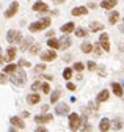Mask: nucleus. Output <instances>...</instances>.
<instances>
[{"mask_svg":"<svg viewBox=\"0 0 124 132\" xmlns=\"http://www.w3.org/2000/svg\"><path fill=\"white\" fill-rule=\"evenodd\" d=\"M10 80L13 82L14 85H24L25 80H27V74H25V71L22 68H19V69H16V71L13 72V76L10 77Z\"/></svg>","mask_w":124,"mask_h":132,"instance_id":"nucleus-1","label":"nucleus"},{"mask_svg":"<svg viewBox=\"0 0 124 132\" xmlns=\"http://www.w3.org/2000/svg\"><path fill=\"white\" fill-rule=\"evenodd\" d=\"M49 25H50V19H49V18H44V19H41V21H38V22L30 24L28 30L32 31V33H36V31H41V30H44V28H47Z\"/></svg>","mask_w":124,"mask_h":132,"instance_id":"nucleus-2","label":"nucleus"},{"mask_svg":"<svg viewBox=\"0 0 124 132\" xmlns=\"http://www.w3.org/2000/svg\"><path fill=\"white\" fill-rule=\"evenodd\" d=\"M80 117L77 113H69V129L71 130H79L80 129Z\"/></svg>","mask_w":124,"mask_h":132,"instance_id":"nucleus-3","label":"nucleus"},{"mask_svg":"<svg viewBox=\"0 0 124 132\" xmlns=\"http://www.w3.org/2000/svg\"><path fill=\"white\" fill-rule=\"evenodd\" d=\"M108 39H110V38H108L107 33H102V35L99 36V46H101V49H104L105 52L110 51V41H108Z\"/></svg>","mask_w":124,"mask_h":132,"instance_id":"nucleus-4","label":"nucleus"},{"mask_svg":"<svg viewBox=\"0 0 124 132\" xmlns=\"http://www.w3.org/2000/svg\"><path fill=\"white\" fill-rule=\"evenodd\" d=\"M69 113V105L66 102H60L55 105V115H60V117H63V115H68Z\"/></svg>","mask_w":124,"mask_h":132,"instance_id":"nucleus-5","label":"nucleus"},{"mask_svg":"<svg viewBox=\"0 0 124 132\" xmlns=\"http://www.w3.org/2000/svg\"><path fill=\"white\" fill-rule=\"evenodd\" d=\"M17 10H19V3H17V2H13V3L6 8V11H5V18H13V16L17 13Z\"/></svg>","mask_w":124,"mask_h":132,"instance_id":"nucleus-6","label":"nucleus"},{"mask_svg":"<svg viewBox=\"0 0 124 132\" xmlns=\"http://www.w3.org/2000/svg\"><path fill=\"white\" fill-rule=\"evenodd\" d=\"M57 58V52L55 51H47V52H42L41 54V60L42 61H52Z\"/></svg>","mask_w":124,"mask_h":132,"instance_id":"nucleus-7","label":"nucleus"},{"mask_svg":"<svg viewBox=\"0 0 124 132\" xmlns=\"http://www.w3.org/2000/svg\"><path fill=\"white\" fill-rule=\"evenodd\" d=\"M35 121H36L38 124L50 123V121H52V115H38V117H35Z\"/></svg>","mask_w":124,"mask_h":132,"instance_id":"nucleus-8","label":"nucleus"},{"mask_svg":"<svg viewBox=\"0 0 124 132\" xmlns=\"http://www.w3.org/2000/svg\"><path fill=\"white\" fill-rule=\"evenodd\" d=\"M16 52H17L16 47H10L8 51H6V55L3 57V60H5V61H13L14 57H16Z\"/></svg>","mask_w":124,"mask_h":132,"instance_id":"nucleus-9","label":"nucleus"},{"mask_svg":"<svg viewBox=\"0 0 124 132\" xmlns=\"http://www.w3.org/2000/svg\"><path fill=\"white\" fill-rule=\"evenodd\" d=\"M10 123H11L13 126L19 127V129H24V127H25V123H24L22 118H19V117H11V118H10Z\"/></svg>","mask_w":124,"mask_h":132,"instance_id":"nucleus-10","label":"nucleus"},{"mask_svg":"<svg viewBox=\"0 0 124 132\" xmlns=\"http://www.w3.org/2000/svg\"><path fill=\"white\" fill-rule=\"evenodd\" d=\"M33 11H39V13H46V11H49V6L46 5L44 2H36L33 5Z\"/></svg>","mask_w":124,"mask_h":132,"instance_id":"nucleus-11","label":"nucleus"},{"mask_svg":"<svg viewBox=\"0 0 124 132\" xmlns=\"http://www.w3.org/2000/svg\"><path fill=\"white\" fill-rule=\"evenodd\" d=\"M71 13H72V16H85L88 13V8L86 6H75Z\"/></svg>","mask_w":124,"mask_h":132,"instance_id":"nucleus-12","label":"nucleus"},{"mask_svg":"<svg viewBox=\"0 0 124 132\" xmlns=\"http://www.w3.org/2000/svg\"><path fill=\"white\" fill-rule=\"evenodd\" d=\"M116 0H104V2H101V6L104 8V10H112V8H115L116 6Z\"/></svg>","mask_w":124,"mask_h":132,"instance_id":"nucleus-13","label":"nucleus"},{"mask_svg":"<svg viewBox=\"0 0 124 132\" xmlns=\"http://www.w3.org/2000/svg\"><path fill=\"white\" fill-rule=\"evenodd\" d=\"M112 90H113L115 96H118V97H122L124 91H122V87H121L119 84H116V82H113V84H112Z\"/></svg>","mask_w":124,"mask_h":132,"instance_id":"nucleus-14","label":"nucleus"},{"mask_svg":"<svg viewBox=\"0 0 124 132\" xmlns=\"http://www.w3.org/2000/svg\"><path fill=\"white\" fill-rule=\"evenodd\" d=\"M39 101H41V97H39L38 93H32V94L27 96V102H28V104H38Z\"/></svg>","mask_w":124,"mask_h":132,"instance_id":"nucleus-15","label":"nucleus"},{"mask_svg":"<svg viewBox=\"0 0 124 132\" xmlns=\"http://www.w3.org/2000/svg\"><path fill=\"white\" fill-rule=\"evenodd\" d=\"M108 96H110L108 90H102V91L98 94V97H96V102H105L107 99H108Z\"/></svg>","mask_w":124,"mask_h":132,"instance_id":"nucleus-16","label":"nucleus"},{"mask_svg":"<svg viewBox=\"0 0 124 132\" xmlns=\"http://www.w3.org/2000/svg\"><path fill=\"white\" fill-rule=\"evenodd\" d=\"M58 41H60V49H68V47L71 46V39H69V36H66V35L61 36Z\"/></svg>","mask_w":124,"mask_h":132,"instance_id":"nucleus-17","label":"nucleus"},{"mask_svg":"<svg viewBox=\"0 0 124 132\" xmlns=\"http://www.w3.org/2000/svg\"><path fill=\"white\" fill-rule=\"evenodd\" d=\"M108 129H110V121H108L107 118H102L101 123H99V130L101 132H107Z\"/></svg>","mask_w":124,"mask_h":132,"instance_id":"nucleus-18","label":"nucleus"},{"mask_svg":"<svg viewBox=\"0 0 124 132\" xmlns=\"http://www.w3.org/2000/svg\"><path fill=\"white\" fill-rule=\"evenodd\" d=\"M33 44V38L32 36H27V38H24V41H22V44H21V51H27V49Z\"/></svg>","mask_w":124,"mask_h":132,"instance_id":"nucleus-19","label":"nucleus"},{"mask_svg":"<svg viewBox=\"0 0 124 132\" xmlns=\"http://www.w3.org/2000/svg\"><path fill=\"white\" fill-rule=\"evenodd\" d=\"M118 21H119V13L118 11H112L110 14H108V22H110L112 25H115Z\"/></svg>","mask_w":124,"mask_h":132,"instance_id":"nucleus-20","label":"nucleus"},{"mask_svg":"<svg viewBox=\"0 0 124 132\" xmlns=\"http://www.w3.org/2000/svg\"><path fill=\"white\" fill-rule=\"evenodd\" d=\"M74 30H75L74 22H66L63 27H61V31H63V33H71V31H74Z\"/></svg>","mask_w":124,"mask_h":132,"instance_id":"nucleus-21","label":"nucleus"},{"mask_svg":"<svg viewBox=\"0 0 124 132\" xmlns=\"http://www.w3.org/2000/svg\"><path fill=\"white\" fill-rule=\"evenodd\" d=\"M122 127V121H121V118H115L112 123H110V129H115V130H119Z\"/></svg>","mask_w":124,"mask_h":132,"instance_id":"nucleus-22","label":"nucleus"},{"mask_svg":"<svg viewBox=\"0 0 124 132\" xmlns=\"http://www.w3.org/2000/svg\"><path fill=\"white\" fill-rule=\"evenodd\" d=\"M39 51H41V46H39L38 43H33L32 46L28 47V54H32V55H36Z\"/></svg>","mask_w":124,"mask_h":132,"instance_id":"nucleus-23","label":"nucleus"},{"mask_svg":"<svg viewBox=\"0 0 124 132\" xmlns=\"http://www.w3.org/2000/svg\"><path fill=\"white\" fill-rule=\"evenodd\" d=\"M104 28V25L101 24V22H91L90 24V30L93 31V33H94V31H101Z\"/></svg>","mask_w":124,"mask_h":132,"instance_id":"nucleus-24","label":"nucleus"},{"mask_svg":"<svg viewBox=\"0 0 124 132\" xmlns=\"http://www.w3.org/2000/svg\"><path fill=\"white\" fill-rule=\"evenodd\" d=\"M16 69H17V64H13V63L11 64H6L5 69H3V74H13Z\"/></svg>","mask_w":124,"mask_h":132,"instance_id":"nucleus-25","label":"nucleus"},{"mask_svg":"<svg viewBox=\"0 0 124 132\" xmlns=\"http://www.w3.org/2000/svg\"><path fill=\"white\" fill-rule=\"evenodd\" d=\"M47 46L50 49H60V41L55 38H50V39H47Z\"/></svg>","mask_w":124,"mask_h":132,"instance_id":"nucleus-26","label":"nucleus"},{"mask_svg":"<svg viewBox=\"0 0 124 132\" xmlns=\"http://www.w3.org/2000/svg\"><path fill=\"white\" fill-rule=\"evenodd\" d=\"M82 52H83V54L93 52V44H91V43H83V44H82Z\"/></svg>","mask_w":124,"mask_h":132,"instance_id":"nucleus-27","label":"nucleus"},{"mask_svg":"<svg viewBox=\"0 0 124 132\" xmlns=\"http://www.w3.org/2000/svg\"><path fill=\"white\" fill-rule=\"evenodd\" d=\"M60 96H61V91H60V90H55V91L50 94V102H52V104L57 102L58 99H60Z\"/></svg>","mask_w":124,"mask_h":132,"instance_id":"nucleus-28","label":"nucleus"},{"mask_svg":"<svg viewBox=\"0 0 124 132\" xmlns=\"http://www.w3.org/2000/svg\"><path fill=\"white\" fill-rule=\"evenodd\" d=\"M86 30H83V28H77L75 30V36H79V38H85L86 36Z\"/></svg>","mask_w":124,"mask_h":132,"instance_id":"nucleus-29","label":"nucleus"},{"mask_svg":"<svg viewBox=\"0 0 124 132\" xmlns=\"http://www.w3.org/2000/svg\"><path fill=\"white\" fill-rule=\"evenodd\" d=\"M83 68H85V64H83V63H80V61L74 63V69H75L77 72H82V71H83Z\"/></svg>","mask_w":124,"mask_h":132,"instance_id":"nucleus-30","label":"nucleus"},{"mask_svg":"<svg viewBox=\"0 0 124 132\" xmlns=\"http://www.w3.org/2000/svg\"><path fill=\"white\" fill-rule=\"evenodd\" d=\"M63 77H65L66 80H69V79L72 77V69H71V68H66V69L63 71Z\"/></svg>","mask_w":124,"mask_h":132,"instance_id":"nucleus-31","label":"nucleus"},{"mask_svg":"<svg viewBox=\"0 0 124 132\" xmlns=\"http://www.w3.org/2000/svg\"><path fill=\"white\" fill-rule=\"evenodd\" d=\"M21 41H22V33L16 31L14 33V38H13V43H21Z\"/></svg>","mask_w":124,"mask_h":132,"instance_id":"nucleus-32","label":"nucleus"},{"mask_svg":"<svg viewBox=\"0 0 124 132\" xmlns=\"http://www.w3.org/2000/svg\"><path fill=\"white\" fill-rule=\"evenodd\" d=\"M14 33H16V30H10L6 33V41L8 43H13V38H14Z\"/></svg>","mask_w":124,"mask_h":132,"instance_id":"nucleus-33","label":"nucleus"},{"mask_svg":"<svg viewBox=\"0 0 124 132\" xmlns=\"http://www.w3.org/2000/svg\"><path fill=\"white\" fill-rule=\"evenodd\" d=\"M86 68H88V69H90V71H94V69H96V68H98V64H96V63H94V61H91V60H90V61H88V63H86Z\"/></svg>","mask_w":124,"mask_h":132,"instance_id":"nucleus-34","label":"nucleus"},{"mask_svg":"<svg viewBox=\"0 0 124 132\" xmlns=\"http://www.w3.org/2000/svg\"><path fill=\"white\" fill-rule=\"evenodd\" d=\"M44 69H46V64H38V66H35V72H36V74L42 72Z\"/></svg>","mask_w":124,"mask_h":132,"instance_id":"nucleus-35","label":"nucleus"},{"mask_svg":"<svg viewBox=\"0 0 124 132\" xmlns=\"http://www.w3.org/2000/svg\"><path fill=\"white\" fill-rule=\"evenodd\" d=\"M93 51H94V54H96V55H101V54H102V52H101L102 49H101V46H99V44H94V46H93Z\"/></svg>","mask_w":124,"mask_h":132,"instance_id":"nucleus-36","label":"nucleus"},{"mask_svg":"<svg viewBox=\"0 0 124 132\" xmlns=\"http://www.w3.org/2000/svg\"><path fill=\"white\" fill-rule=\"evenodd\" d=\"M19 66H24V68H30L32 63H28L27 60H19Z\"/></svg>","mask_w":124,"mask_h":132,"instance_id":"nucleus-37","label":"nucleus"},{"mask_svg":"<svg viewBox=\"0 0 124 132\" xmlns=\"http://www.w3.org/2000/svg\"><path fill=\"white\" fill-rule=\"evenodd\" d=\"M41 90H42V93H49V91H50L49 84H41Z\"/></svg>","mask_w":124,"mask_h":132,"instance_id":"nucleus-38","label":"nucleus"},{"mask_svg":"<svg viewBox=\"0 0 124 132\" xmlns=\"http://www.w3.org/2000/svg\"><path fill=\"white\" fill-rule=\"evenodd\" d=\"M38 88H41V82L39 80H36V82H33V84H32V90H38Z\"/></svg>","mask_w":124,"mask_h":132,"instance_id":"nucleus-39","label":"nucleus"},{"mask_svg":"<svg viewBox=\"0 0 124 132\" xmlns=\"http://www.w3.org/2000/svg\"><path fill=\"white\" fill-rule=\"evenodd\" d=\"M6 80H8L6 74H3V72H0V84H6Z\"/></svg>","mask_w":124,"mask_h":132,"instance_id":"nucleus-40","label":"nucleus"},{"mask_svg":"<svg viewBox=\"0 0 124 132\" xmlns=\"http://www.w3.org/2000/svg\"><path fill=\"white\" fill-rule=\"evenodd\" d=\"M66 88H68V90H71V91H74V90H75V85H74V84H71V82H68Z\"/></svg>","mask_w":124,"mask_h":132,"instance_id":"nucleus-41","label":"nucleus"},{"mask_svg":"<svg viewBox=\"0 0 124 132\" xmlns=\"http://www.w3.org/2000/svg\"><path fill=\"white\" fill-rule=\"evenodd\" d=\"M86 8H91V10H94V8H96V3H93V2H90Z\"/></svg>","mask_w":124,"mask_h":132,"instance_id":"nucleus-42","label":"nucleus"},{"mask_svg":"<svg viewBox=\"0 0 124 132\" xmlns=\"http://www.w3.org/2000/svg\"><path fill=\"white\" fill-rule=\"evenodd\" d=\"M35 132H47V129H46V127H38Z\"/></svg>","mask_w":124,"mask_h":132,"instance_id":"nucleus-43","label":"nucleus"},{"mask_svg":"<svg viewBox=\"0 0 124 132\" xmlns=\"http://www.w3.org/2000/svg\"><path fill=\"white\" fill-rule=\"evenodd\" d=\"M54 35H55V31H54V30H49V31H47V36H49V38H52Z\"/></svg>","mask_w":124,"mask_h":132,"instance_id":"nucleus-44","label":"nucleus"},{"mask_svg":"<svg viewBox=\"0 0 124 132\" xmlns=\"http://www.w3.org/2000/svg\"><path fill=\"white\" fill-rule=\"evenodd\" d=\"M98 71H99V74H101V76H105V69H104V68H99Z\"/></svg>","mask_w":124,"mask_h":132,"instance_id":"nucleus-45","label":"nucleus"},{"mask_svg":"<svg viewBox=\"0 0 124 132\" xmlns=\"http://www.w3.org/2000/svg\"><path fill=\"white\" fill-rule=\"evenodd\" d=\"M28 117H30L28 112H22V118H28Z\"/></svg>","mask_w":124,"mask_h":132,"instance_id":"nucleus-46","label":"nucleus"},{"mask_svg":"<svg viewBox=\"0 0 124 132\" xmlns=\"http://www.w3.org/2000/svg\"><path fill=\"white\" fill-rule=\"evenodd\" d=\"M42 77H44L46 80H52V79H54V77H52V76H49V74H46V76H42Z\"/></svg>","mask_w":124,"mask_h":132,"instance_id":"nucleus-47","label":"nucleus"},{"mask_svg":"<svg viewBox=\"0 0 124 132\" xmlns=\"http://www.w3.org/2000/svg\"><path fill=\"white\" fill-rule=\"evenodd\" d=\"M47 109H49V105H42V109H41L42 113H44V112H47Z\"/></svg>","mask_w":124,"mask_h":132,"instance_id":"nucleus-48","label":"nucleus"},{"mask_svg":"<svg viewBox=\"0 0 124 132\" xmlns=\"http://www.w3.org/2000/svg\"><path fill=\"white\" fill-rule=\"evenodd\" d=\"M119 30H121V33H124V24H122V25H119Z\"/></svg>","mask_w":124,"mask_h":132,"instance_id":"nucleus-49","label":"nucleus"},{"mask_svg":"<svg viewBox=\"0 0 124 132\" xmlns=\"http://www.w3.org/2000/svg\"><path fill=\"white\" fill-rule=\"evenodd\" d=\"M8 132H16V129H14V127H10V129H8Z\"/></svg>","mask_w":124,"mask_h":132,"instance_id":"nucleus-50","label":"nucleus"},{"mask_svg":"<svg viewBox=\"0 0 124 132\" xmlns=\"http://www.w3.org/2000/svg\"><path fill=\"white\" fill-rule=\"evenodd\" d=\"M57 3H63V2H66V0H55Z\"/></svg>","mask_w":124,"mask_h":132,"instance_id":"nucleus-51","label":"nucleus"},{"mask_svg":"<svg viewBox=\"0 0 124 132\" xmlns=\"http://www.w3.org/2000/svg\"><path fill=\"white\" fill-rule=\"evenodd\" d=\"M3 61H5V60H3V57H2V55H0V64H2Z\"/></svg>","mask_w":124,"mask_h":132,"instance_id":"nucleus-52","label":"nucleus"},{"mask_svg":"<svg viewBox=\"0 0 124 132\" xmlns=\"http://www.w3.org/2000/svg\"><path fill=\"white\" fill-rule=\"evenodd\" d=\"M121 84H122V88H124V80H122V82H121Z\"/></svg>","mask_w":124,"mask_h":132,"instance_id":"nucleus-53","label":"nucleus"},{"mask_svg":"<svg viewBox=\"0 0 124 132\" xmlns=\"http://www.w3.org/2000/svg\"><path fill=\"white\" fill-rule=\"evenodd\" d=\"M0 52H2V49H0Z\"/></svg>","mask_w":124,"mask_h":132,"instance_id":"nucleus-54","label":"nucleus"},{"mask_svg":"<svg viewBox=\"0 0 124 132\" xmlns=\"http://www.w3.org/2000/svg\"><path fill=\"white\" fill-rule=\"evenodd\" d=\"M122 24H124V22H122Z\"/></svg>","mask_w":124,"mask_h":132,"instance_id":"nucleus-55","label":"nucleus"}]
</instances>
